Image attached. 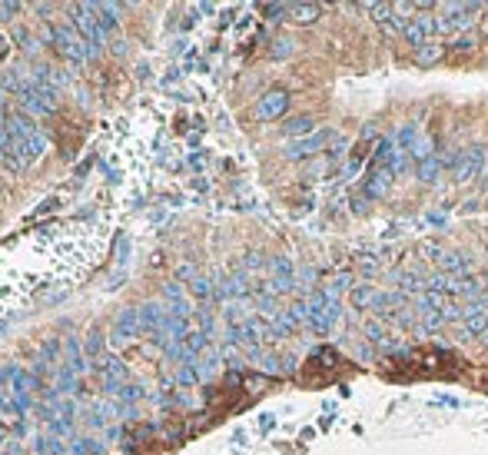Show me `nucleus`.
<instances>
[{
    "mask_svg": "<svg viewBox=\"0 0 488 455\" xmlns=\"http://www.w3.org/2000/svg\"><path fill=\"white\" fill-rule=\"evenodd\" d=\"M70 24L77 27V34H83L86 57H96V53L106 47V34H103V27H100V20H96L93 4H73V7H70Z\"/></svg>",
    "mask_w": 488,
    "mask_h": 455,
    "instance_id": "obj_1",
    "label": "nucleus"
},
{
    "mask_svg": "<svg viewBox=\"0 0 488 455\" xmlns=\"http://www.w3.org/2000/svg\"><path fill=\"white\" fill-rule=\"evenodd\" d=\"M306 302H309V326H312L319 336H325V332L335 326V319H339V300L325 296L322 290H312L306 296Z\"/></svg>",
    "mask_w": 488,
    "mask_h": 455,
    "instance_id": "obj_2",
    "label": "nucleus"
},
{
    "mask_svg": "<svg viewBox=\"0 0 488 455\" xmlns=\"http://www.w3.org/2000/svg\"><path fill=\"white\" fill-rule=\"evenodd\" d=\"M439 14H435V20H439V34H465V30L472 27V17L482 10V4H439Z\"/></svg>",
    "mask_w": 488,
    "mask_h": 455,
    "instance_id": "obj_3",
    "label": "nucleus"
},
{
    "mask_svg": "<svg viewBox=\"0 0 488 455\" xmlns=\"http://www.w3.org/2000/svg\"><path fill=\"white\" fill-rule=\"evenodd\" d=\"M332 140H339V136H335V130H329V126H319L316 133H309V136H303V140H293V143H286V160H309V156L322 153V150L332 143Z\"/></svg>",
    "mask_w": 488,
    "mask_h": 455,
    "instance_id": "obj_4",
    "label": "nucleus"
},
{
    "mask_svg": "<svg viewBox=\"0 0 488 455\" xmlns=\"http://www.w3.org/2000/svg\"><path fill=\"white\" fill-rule=\"evenodd\" d=\"M54 44H57L60 53L67 60H73V63H83L86 60V40L77 34L73 24H57V27H54Z\"/></svg>",
    "mask_w": 488,
    "mask_h": 455,
    "instance_id": "obj_5",
    "label": "nucleus"
},
{
    "mask_svg": "<svg viewBox=\"0 0 488 455\" xmlns=\"http://www.w3.org/2000/svg\"><path fill=\"white\" fill-rule=\"evenodd\" d=\"M269 286H273V292H296L299 272L293 266V260H286V256H273L269 260Z\"/></svg>",
    "mask_w": 488,
    "mask_h": 455,
    "instance_id": "obj_6",
    "label": "nucleus"
},
{
    "mask_svg": "<svg viewBox=\"0 0 488 455\" xmlns=\"http://www.w3.org/2000/svg\"><path fill=\"white\" fill-rule=\"evenodd\" d=\"M485 146H469L465 153H462V160H459V166H455V173H452V180L459 186H465V183H472L475 176H482L485 173Z\"/></svg>",
    "mask_w": 488,
    "mask_h": 455,
    "instance_id": "obj_7",
    "label": "nucleus"
},
{
    "mask_svg": "<svg viewBox=\"0 0 488 455\" xmlns=\"http://www.w3.org/2000/svg\"><path fill=\"white\" fill-rule=\"evenodd\" d=\"M140 332H143L140 329V310H120L113 329H110V346L113 349L126 346V342H133Z\"/></svg>",
    "mask_w": 488,
    "mask_h": 455,
    "instance_id": "obj_8",
    "label": "nucleus"
},
{
    "mask_svg": "<svg viewBox=\"0 0 488 455\" xmlns=\"http://www.w3.org/2000/svg\"><path fill=\"white\" fill-rule=\"evenodd\" d=\"M402 37L409 40V44H412L415 50L425 47V44H432V40L439 37V20L432 17V14H419V17H412V20H409V27H405Z\"/></svg>",
    "mask_w": 488,
    "mask_h": 455,
    "instance_id": "obj_9",
    "label": "nucleus"
},
{
    "mask_svg": "<svg viewBox=\"0 0 488 455\" xmlns=\"http://www.w3.org/2000/svg\"><path fill=\"white\" fill-rule=\"evenodd\" d=\"M286 110H289V93L286 90H269V93H263V100L256 103V120L269 123V120H279Z\"/></svg>",
    "mask_w": 488,
    "mask_h": 455,
    "instance_id": "obj_10",
    "label": "nucleus"
},
{
    "mask_svg": "<svg viewBox=\"0 0 488 455\" xmlns=\"http://www.w3.org/2000/svg\"><path fill=\"white\" fill-rule=\"evenodd\" d=\"M365 10H369L375 24H379L385 34H392V37L395 34H405V27H409V20L399 17L392 4H365Z\"/></svg>",
    "mask_w": 488,
    "mask_h": 455,
    "instance_id": "obj_11",
    "label": "nucleus"
},
{
    "mask_svg": "<svg viewBox=\"0 0 488 455\" xmlns=\"http://www.w3.org/2000/svg\"><path fill=\"white\" fill-rule=\"evenodd\" d=\"M392 170H385V166H372L369 170V176H365V200H382L385 193H389V186H392Z\"/></svg>",
    "mask_w": 488,
    "mask_h": 455,
    "instance_id": "obj_12",
    "label": "nucleus"
},
{
    "mask_svg": "<svg viewBox=\"0 0 488 455\" xmlns=\"http://www.w3.org/2000/svg\"><path fill=\"white\" fill-rule=\"evenodd\" d=\"M349 300H352V310L375 312V310H379V302H382V292H379V286L365 282V286H355V290L349 292Z\"/></svg>",
    "mask_w": 488,
    "mask_h": 455,
    "instance_id": "obj_13",
    "label": "nucleus"
},
{
    "mask_svg": "<svg viewBox=\"0 0 488 455\" xmlns=\"http://www.w3.org/2000/svg\"><path fill=\"white\" fill-rule=\"evenodd\" d=\"M163 322H166V310H163L160 302H143L140 306V329L150 332V336H156V332H163Z\"/></svg>",
    "mask_w": 488,
    "mask_h": 455,
    "instance_id": "obj_14",
    "label": "nucleus"
},
{
    "mask_svg": "<svg viewBox=\"0 0 488 455\" xmlns=\"http://www.w3.org/2000/svg\"><path fill=\"white\" fill-rule=\"evenodd\" d=\"M488 332V310L479 306H465V319H462V336H485Z\"/></svg>",
    "mask_w": 488,
    "mask_h": 455,
    "instance_id": "obj_15",
    "label": "nucleus"
},
{
    "mask_svg": "<svg viewBox=\"0 0 488 455\" xmlns=\"http://www.w3.org/2000/svg\"><path fill=\"white\" fill-rule=\"evenodd\" d=\"M319 17H322L319 4H289V24H296V27H312Z\"/></svg>",
    "mask_w": 488,
    "mask_h": 455,
    "instance_id": "obj_16",
    "label": "nucleus"
},
{
    "mask_svg": "<svg viewBox=\"0 0 488 455\" xmlns=\"http://www.w3.org/2000/svg\"><path fill=\"white\" fill-rule=\"evenodd\" d=\"M283 133L289 136V143H293V140H303V136L316 133V120H312V116H293V120H286Z\"/></svg>",
    "mask_w": 488,
    "mask_h": 455,
    "instance_id": "obj_17",
    "label": "nucleus"
},
{
    "mask_svg": "<svg viewBox=\"0 0 488 455\" xmlns=\"http://www.w3.org/2000/svg\"><path fill=\"white\" fill-rule=\"evenodd\" d=\"M442 270L449 272V276H455V280H469L472 262L465 260L462 252H445V260H442Z\"/></svg>",
    "mask_w": 488,
    "mask_h": 455,
    "instance_id": "obj_18",
    "label": "nucleus"
},
{
    "mask_svg": "<svg viewBox=\"0 0 488 455\" xmlns=\"http://www.w3.org/2000/svg\"><path fill=\"white\" fill-rule=\"evenodd\" d=\"M63 352H67V362H63V369L67 372H73V376H80L83 372V349H80V342L70 336V339H63Z\"/></svg>",
    "mask_w": 488,
    "mask_h": 455,
    "instance_id": "obj_19",
    "label": "nucleus"
},
{
    "mask_svg": "<svg viewBox=\"0 0 488 455\" xmlns=\"http://www.w3.org/2000/svg\"><path fill=\"white\" fill-rule=\"evenodd\" d=\"M355 290V276L349 270H342V272H335L332 276V282H325V296H332V300H339L342 292H352Z\"/></svg>",
    "mask_w": 488,
    "mask_h": 455,
    "instance_id": "obj_20",
    "label": "nucleus"
},
{
    "mask_svg": "<svg viewBox=\"0 0 488 455\" xmlns=\"http://www.w3.org/2000/svg\"><path fill=\"white\" fill-rule=\"evenodd\" d=\"M93 10H96V20H100L103 34L120 27V7H116V4H93Z\"/></svg>",
    "mask_w": 488,
    "mask_h": 455,
    "instance_id": "obj_21",
    "label": "nucleus"
},
{
    "mask_svg": "<svg viewBox=\"0 0 488 455\" xmlns=\"http://www.w3.org/2000/svg\"><path fill=\"white\" fill-rule=\"evenodd\" d=\"M415 176H419L422 183H439V176H442L439 153H432L429 160H422V163H415Z\"/></svg>",
    "mask_w": 488,
    "mask_h": 455,
    "instance_id": "obj_22",
    "label": "nucleus"
},
{
    "mask_svg": "<svg viewBox=\"0 0 488 455\" xmlns=\"http://www.w3.org/2000/svg\"><path fill=\"white\" fill-rule=\"evenodd\" d=\"M196 366H200V376L203 379H213V376H216V369L223 366V356L216 352V349H206V352L196 359Z\"/></svg>",
    "mask_w": 488,
    "mask_h": 455,
    "instance_id": "obj_23",
    "label": "nucleus"
},
{
    "mask_svg": "<svg viewBox=\"0 0 488 455\" xmlns=\"http://www.w3.org/2000/svg\"><path fill=\"white\" fill-rule=\"evenodd\" d=\"M196 382H203L200 366H196V362H180V369H176V386L190 389V386H196Z\"/></svg>",
    "mask_w": 488,
    "mask_h": 455,
    "instance_id": "obj_24",
    "label": "nucleus"
},
{
    "mask_svg": "<svg viewBox=\"0 0 488 455\" xmlns=\"http://www.w3.org/2000/svg\"><path fill=\"white\" fill-rule=\"evenodd\" d=\"M439 60H442V47L435 40L415 50V63H419V67H432V63H439Z\"/></svg>",
    "mask_w": 488,
    "mask_h": 455,
    "instance_id": "obj_25",
    "label": "nucleus"
},
{
    "mask_svg": "<svg viewBox=\"0 0 488 455\" xmlns=\"http://www.w3.org/2000/svg\"><path fill=\"white\" fill-rule=\"evenodd\" d=\"M415 143H419V126L402 123L399 126V133H395V146H399V150H412Z\"/></svg>",
    "mask_w": 488,
    "mask_h": 455,
    "instance_id": "obj_26",
    "label": "nucleus"
},
{
    "mask_svg": "<svg viewBox=\"0 0 488 455\" xmlns=\"http://www.w3.org/2000/svg\"><path fill=\"white\" fill-rule=\"evenodd\" d=\"M190 290H193V296H196V300H206V302H210L213 296H216V282H213L210 276H196V280L190 282Z\"/></svg>",
    "mask_w": 488,
    "mask_h": 455,
    "instance_id": "obj_27",
    "label": "nucleus"
},
{
    "mask_svg": "<svg viewBox=\"0 0 488 455\" xmlns=\"http://www.w3.org/2000/svg\"><path fill=\"white\" fill-rule=\"evenodd\" d=\"M365 339H369V342H372V346H379V349H385V352H389V336H385V329H382V326H379V322H375V319H369V322H365Z\"/></svg>",
    "mask_w": 488,
    "mask_h": 455,
    "instance_id": "obj_28",
    "label": "nucleus"
},
{
    "mask_svg": "<svg viewBox=\"0 0 488 455\" xmlns=\"http://www.w3.org/2000/svg\"><path fill=\"white\" fill-rule=\"evenodd\" d=\"M47 150H50V140H47V136H44V133H40V130H37V133H34V136H30V140H27V160H30V163H34V160H40V156L47 153Z\"/></svg>",
    "mask_w": 488,
    "mask_h": 455,
    "instance_id": "obj_29",
    "label": "nucleus"
},
{
    "mask_svg": "<svg viewBox=\"0 0 488 455\" xmlns=\"http://www.w3.org/2000/svg\"><path fill=\"white\" fill-rule=\"evenodd\" d=\"M412 163H415V160H412L409 150H399V146H395V156H392V163H389L392 176H405L412 170Z\"/></svg>",
    "mask_w": 488,
    "mask_h": 455,
    "instance_id": "obj_30",
    "label": "nucleus"
},
{
    "mask_svg": "<svg viewBox=\"0 0 488 455\" xmlns=\"http://www.w3.org/2000/svg\"><path fill=\"white\" fill-rule=\"evenodd\" d=\"M269 53H273V60H286L296 53V40L293 37H276L273 40V47H269Z\"/></svg>",
    "mask_w": 488,
    "mask_h": 455,
    "instance_id": "obj_31",
    "label": "nucleus"
},
{
    "mask_svg": "<svg viewBox=\"0 0 488 455\" xmlns=\"http://www.w3.org/2000/svg\"><path fill=\"white\" fill-rule=\"evenodd\" d=\"M419 316H422V326H419L422 332H435L445 326V312L442 310H429V312H419Z\"/></svg>",
    "mask_w": 488,
    "mask_h": 455,
    "instance_id": "obj_32",
    "label": "nucleus"
},
{
    "mask_svg": "<svg viewBox=\"0 0 488 455\" xmlns=\"http://www.w3.org/2000/svg\"><path fill=\"white\" fill-rule=\"evenodd\" d=\"M409 153H412V160H415V163H422V160H429V156L435 153V143H432V136H419V143L412 146Z\"/></svg>",
    "mask_w": 488,
    "mask_h": 455,
    "instance_id": "obj_33",
    "label": "nucleus"
},
{
    "mask_svg": "<svg viewBox=\"0 0 488 455\" xmlns=\"http://www.w3.org/2000/svg\"><path fill=\"white\" fill-rule=\"evenodd\" d=\"M259 369H263L266 376H283V372H286L283 359H279V356H269V352H263V359H259Z\"/></svg>",
    "mask_w": 488,
    "mask_h": 455,
    "instance_id": "obj_34",
    "label": "nucleus"
},
{
    "mask_svg": "<svg viewBox=\"0 0 488 455\" xmlns=\"http://www.w3.org/2000/svg\"><path fill=\"white\" fill-rule=\"evenodd\" d=\"M475 44H479V37H475V34H462V37L452 40L449 47H452V53H472V50H475Z\"/></svg>",
    "mask_w": 488,
    "mask_h": 455,
    "instance_id": "obj_35",
    "label": "nucleus"
},
{
    "mask_svg": "<svg viewBox=\"0 0 488 455\" xmlns=\"http://www.w3.org/2000/svg\"><path fill=\"white\" fill-rule=\"evenodd\" d=\"M44 455H67V446H63V439H54V436H47L44 442Z\"/></svg>",
    "mask_w": 488,
    "mask_h": 455,
    "instance_id": "obj_36",
    "label": "nucleus"
},
{
    "mask_svg": "<svg viewBox=\"0 0 488 455\" xmlns=\"http://www.w3.org/2000/svg\"><path fill=\"white\" fill-rule=\"evenodd\" d=\"M459 160H462V153H455V150H439V163H442V170H452V173H455Z\"/></svg>",
    "mask_w": 488,
    "mask_h": 455,
    "instance_id": "obj_37",
    "label": "nucleus"
},
{
    "mask_svg": "<svg viewBox=\"0 0 488 455\" xmlns=\"http://www.w3.org/2000/svg\"><path fill=\"white\" fill-rule=\"evenodd\" d=\"M419 252H422V256H425V260H445V250H442V246H439V242H422V246H419Z\"/></svg>",
    "mask_w": 488,
    "mask_h": 455,
    "instance_id": "obj_38",
    "label": "nucleus"
},
{
    "mask_svg": "<svg viewBox=\"0 0 488 455\" xmlns=\"http://www.w3.org/2000/svg\"><path fill=\"white\" fill-rule=\"evenodd\" d=\"M140 396H143V386H123L116 392V399H120V402H130V406H133Z\"/></svg>",
    "mask_w": 488,
    "mask_h": 455,
    "instance_id": "obj_39",
    "label": "nucleus"
},
{
    "mask_svg": "<svg viewBox=\"0 0 488 455\" xmlns=\"http://www.w3.org/2000/svg\"><path fill=\"white\" fill-rule=\"evenodd\" d=\"M266 17L273 20V24H279V17H289V4H269Z\"/></svg>",
    "mask_w": 488,
    "mask_h": 455,
    "instance_id": "obj_40",
    "label": "nucleus"
},
{
    "mask_svg": "<svg viewBox=\"0 0 488 455\" xmlns=\"http://www.w3.org/2000/svg\"><path fill=\"white\" fill-rule=\"evenodd\" d=\"M359 270H362L365 276H375V272H382V262H375V256H362Z\"/></svg>",
    "mask_w": 488,
    "mask_h": 455,
    "instance_id": "obj_41",
    "label": "nucleus"
},
{
    "mask_svg": "<svg viewBox=\"0 0 488 455\" xmlns=\"http://www.w3.org/2000/svg\"><path fill=\"white\" fill-rule=\"evenodd\" d=\"M20 4H0V20H14V17H20Z\"/></svg>",
    "mask_w": 488,
    "mask_h": 455,
    "instance_id": "obj_42",
    "label": "nucleus"
},
{
    "mask_svg": "<svg viewBox=\"0 0 488 455\" xmlns=\"http://www.w3.org/2000/svg\"><path fill=\"white\" fill-rule=\"evenodd\" d=\"M243 270H246V276H249V272H256V270H263V256H259V252H249Z\"/></svg>",
    "mask_w": 488,
    "mask_h": 455,
    "instance_id": "obj_43",
    "label": "nucleus"
},
{
    "mask_svg": "<svg viewBox=\"0 0 488 455\" xmlns=\"http://www.w3.org/2000/svg\"><path fill=\"white\" fill-rule=\"evenodd\" d=\"M83 455H103V442H96V439H83Z\"/></svg>",
    "mask_w": 488,
    "mask_h": 455,
    "instance_id": "obj_44",
    "label": "nucleus"
},
{
    "mask_svg": "<svg viewBox=\"0 0 488 455\" xmlns=\"http://www.w3.org/2000/svg\"><path fill=\"white\" fill-rule=\"evenodd\" d=\"M96 346H100V332H90V339H86V356H90V359H93L96 356Z\"/></svg>",
    "mask_w": 488,
    "mask_h": 455,
    "instance_id": "obj_45",
    "label": "nucleus"
},
{
    "mask_svg": "<svg viewBox=\"0 0 488 455\" xmlns=\"http://www.w3.org/2000/svg\"><path fill=\"white\" fill-rule=\"evenodd\" d=\"M395 7V14H399V17H409L412 10H415V4H392Z\"/></svg>",
    "mask_w": 488,
    "mask_h": 455,
    "instance_id": "obj_46",
    "label": "nucleus"
},
{
    "mask_svg": "<svg viewBox=\"0 0 488 455\" xmlns=\"http://www.w3.org/2000/svg\"><path fill=\"white\" fill-rule=\"evenodd\" d=\"M34 10H37L40 17H47V14H50V10H54V7H50V4H34Z\"/></svg>",
    "mask_w": 488,
    "mask_h": 455,
    "instance_id": "obj_47",
    "label": "nucleus"
},
{
    "mask_svg": "<svg viewBox=\"0 0 488 455\" xmlns=\"http://www.w3.org/2000/svg\"><path fill=\"white\" fill-rule=\"evenodd\" d=\"M113 53H126V40H113Z\"/></svg>",
    "mask_w": 488,
    "mask_h": 455,
    "instance_id": "obj_48",
    "label": "nucleus"
},
{
    "mask_svg": "<svg viewBox=\"0 0 488 455\" xmlns=\"http://www.w3.org/2000/svg\"><path fill=\"white\" fill-rule=\"evenodd\" d=\"M86 170H90V160H83V163L77 166V176H86Z\"/></svg>",
    "mask_w": 488,
    "mask_h": 455,
    "instance_id": "obj_49",
    "label": "nucleus"
},
{
    "mask_svg": "<svg viewBox=\"0 0 488 455\" xmlns=\"http://www.w3.org/2000/svg\"><path fill=\"white\" fill-rule=\"evenodd\" d=\"M4 57H7V40L0 37V60H4Z\"/></svg>",
    "mask_w": 488,
    "mask_h": 455,
    "instance_id": "obj_50",
    "label": "nucleus"
},
{
    "mask_svg": "<svg viewBox=\"0 0 488 455\" xmlns=\"http://www.w3.org/2000/svg\"><path fill=\"white\" fill-rule=\"evenodd\" d=\"M482 290H485V292H488V270H485V272H482Z\"/></svg>",
    "mask_w": 488,
    "mask_h": 455,
    "instance_id": "obj_51",
    "label": "nucleus"
},
{
    "mask_svg": "<svg viewBox=\"0 0 488 455\" xmlns=\"http://www.w3.org/2000/svg\"><path fill=\"white\" fill-rule=\"evenodd\" d=\"M482 34H485V37H488V17L482 20Z\"/></svg>",
    "mask_w": 488,
    "mask_h": 455,
    "instance_id": "obj_52",
    "label": "nucleus"
},
{
    "mask_svg": "<svg viewBox=\"0 0 488 455\" xmlns=\"http://www.w3.org/2000/svg\"><path fill=\"white\" fill-rule=\"evenodd\" d=\"M485 163H488V146H485Z\"/></svg>",
    "mask_w": 488,
    "mask_h": 455,
    "instance_id": "obj_53",
    "label": "nucleus"
},
{
    "mask_svg": "<svg viewBox=\"0 0 488 455\" xmlns=\"http://www.w3.org/2000/svg\"><path fill=\"white\" fill-rule=\"evenodd\" d=\"M485 349H488V332H485Z\"/></svg>",
    "mask_w": 488,
    "mask_h": 455,
    "instance_id": "obj_54",
    "label": "nucleus"
},
{
    "mask_svg": "<svg viewBox=\"0 0 488 455\" xmlns=\"http://www.w3.org/2000/svg\"><path fill=\"white\" fill-rule=\"evenodd\" d=\"M0 399H4V392H0Z\"/></svg>",
    "mask_w": 488,
    "mask_h": 455,
    "instance_id": "obj_55",
    "label": "nucleus"
}]
</instances>
